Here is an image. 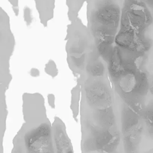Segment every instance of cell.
Masks as SVG:
<instances>
[{"label": "cell", "mask_w": 153, "mask_h": 153, "mask_svg": "<svg viewBox=\"0 0 153 153\" xmlns=\"http://www.w3.org/2000/svg\"><path fill=\"white\" fill-rule=\"evenodd\" d=\"M91 10L90 23L98 47L104 53L111 45L118 25L120 9L117 0H97Z\"/></svg>", "instance_id": "cell-1"}, {"label": "cell", "mask_w": 153, "mask_h": 153, "mask_svg": "<svg viewBox=\"0 0 153 153\" xmlns=\"http://www.w3.org/2000/svg\"><path fill=\"white\" fill-rule=\"evenodd\" d=\"M24 142L27 153H54L51 128L47 123L29 130L25 135Z\"/></svg>", "instance_id": "cell-2"}, {"label": "cell", "mask_w": 153, "mask_h": 153, "mask_svg": "<svg viewBox=\"0 0 153 153\" xmlns=\"http://www.w3.org/2000/svg\"><path fill=\"white\" fill-rule=\"evenodd\" d=\"M56 153H73V149L65 130L60 124H57L54 134Z\"/></svg>", "instance_id": "cell-3"}, {"label": "cell", "mask_w": 153, "mask_h": 153, "mask_svg": "<svg viewBox=\"0 0 153 153\" xmlns=\"http://www.w3.org/2000/svg\"><path fill=\"white\" fill-rule=\"evenodd\" d=\"M8 1L13 7L14 13L17 16L19 13V0H8Z\"/></svg>", "instance_id": "cell-4"}, {"label": "cell", "mask_w": 153, "mask_h": 153, "mask_svg": "<svg viewBox=\"0 0 153 153\" xmlns=\"http://www.w3.org/2000/svg\"><path fill=\"white\" fill-rule=\"evenodd\" d=\"M12 153H23L22 149L20 148L17 147L16 148H14L13 151Z\"/></svg>", "instance_id": "cell-5"}]
</instances>
